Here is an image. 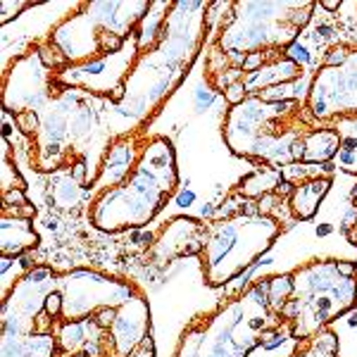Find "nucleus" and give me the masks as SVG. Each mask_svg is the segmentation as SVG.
I'll return each mask as SVG.
<instances>
[{
    "label": "nucleus",
    "mask_w": 357,
    "mask_h": 357,
    "mask_svg": "<svg viewBox=\"0 0 357 357\" xmlns=\"http://www.w3.org/2000/svg\"><path fill=\"white\" fill-rule=\"evenodd\" d=\"M317 3H229L227 17L205 48V82L229 105L262 96L303 77L289 55Z\"/></svg>",
    "instance_id": "nucleus-1"
},
{
    "label": "nucleus",
    "mask_w": 357,
    "mask_h": 357,
    "mask_svg": "<svg viewBox=\"0 0 357 357\" xmlns=\"http://www.w3.org/2000/svg\"><path fill=\"white\" fill-rule=\"evenodd\" d=\"M222 136L234 155L272 169L326 165L343 146L341 134L317 124L298 98H243L229 107Z\"/></svg>",
    "instance_id": "nucleus-2"
},
{
    "label": "nucleus",
    "mask_w": 357,
    "mask_h": 357,
    "mask_svg": "<svg viewBox=\"0 0 357 357\" xmlns=\"http://www.w3.org/2000/svg\"><path fill=\"white\" fill-rule=\"evenodd\" d=\"M279 169L260 167L236 183L215 220L205 222V238L200 250V269L212 289L227 286L245 269H250L274 241L284 234L286 222L276 210L262 207L269 193L286 186Z\"/></svg>",
    "instance_id": "nucleus-3"
},
{
    "label": "nucleus",
    "mask_w": 357,
    "mask_h": 357,
    "mask_svg": "<svg viewBox=\"0 0 357 357\" xmlns=\"http://www.w3.org/2000/svg\"><path fill=\"white\" fill-rule=\"evenodd\" d=\"M291 274L257 279L181 331L174 357H248L276 333H289L281 307L291 296Z\"/></svg>",
    "instance_id": "nucleus-4"
},
{
    "label": "nucleus",
    "mask_w": 357,
    "mask_h": 357,
    "mask_svg": "<svg viewBox=\"0 0 357 357\" xmlns=\"http://www.w3.org/2000/svg\"><path fill=\"white\" fill-rule=\"evenodd\" d=\"M210 10L212 3H172L158 41L138 53L124 82V100L119 107L126 114L151 122L162 102L181 86L207 43Z\"/></svg>",
    "instance_id": "nucleus-5"
},
{
    "label": "nucleus",
    "mask_w": 357,
    "mask_h": 357,
    "mask_svg": "<svg viewBox=\"0 0 357 357\" xmlns=\"http://www.w3.org/2000/svg\"><path fill=\"white\" fill-rule=\"evenodd\" d=\"M178 188L176 153L169 138L148 136L141 160L122 183L96 191L91 222L100 231L141 229L155 220Z\"/></svg>",
    "instance_id": "nucleus-6"
},
{
    "label": "nucleus",
    "mask_w": 357,
    "mask_h": 357,
    "mask_svg": "<svg viewBox=\"0 0 357 357\" xmlns=\"http://www.w3.org/2000/svg\"><path fill=\"white\" fill-rule=\"evenodd\" d=\"M291 274V296L281 319L293 341H307L326 331L357 305V264L350 260H310Z\"/></svg>",
    "instance_id": "nucleus-7"
},
{
    "label": "nucleus",
    "mask_w": 357,
    "mask_h": 357,
    "mask_svg": "<svg viewBox=\"0 0 357 357\" xmlns=\"http://www.w3.org/2000/svg\"><path fill=\"white\" fill-rule=\"evenodd\" d=\"M82 8L62 20L45 43L65 67L119 53L129 43L126 36H136V24L151 13V3H86Z\"/></svg>",
    "instance_id": "nucleus-8"
},
{
    "label": "nucleus",
    "mask_w": 357,
    "mask_h": 357,
    "mask_svg": "<svg viewBox=\"0 0 357 357\" xmlns=\"http://www.w3.org/2000/svg\"><path fill=\"white\" fill-rule=\"evenodd\" d=\"M305 110L319 126L357 117V48L338 45L326 53L305 96Z\"/></svg>",
    "instance_id": "nucleus-9"
},
{
    "label": "nucleus",
    "mask_w": 357,
    "mask_h": 357,
    "mask_svg": "<svg viewBox=\"0 0 357 357\" xmlns=\"http://www.w3.org/2000/svg\"><path fill=\"white\" fill-rule=\"evenodd\" d=\"M205 238V222L195 217H174L160 231L158 241L151 248V257L158 264L174 262L178 257L200 255Z\"/></svg>",
    "instance_id": "nucleus-10"
},
{
    "label": "nucleus",
    "mask_w": 357,
    "mask_h": 357,
    "mask_svg": "<svg viewBox=\"0 0 357 357\" xmlns=\"http://www.w3.org/2000/svg\"><path fill=\"white\" fill-rule=\"evenodd\" d=\"M329 188H331V174L310 176L305 181L293 183L289 193V212L293 215V220H301V222L312 220L317 210H319L321 200H324V195L329 193Z\"/></svg>",
    "instance_id": "nucleus-11"
},
{
    "label": "nucleus",
    "mask_w": 357,
    "mask_h": 357,
    "mask_svg": "<svg viewBox=\"0 0 357 357\" xmlns=\"http://www.w3.org/2000/svg\"><path fill=\"white\" fill-rule=\"evenodd\" d=\"M38 245V236L33 231L31 220L29 217H20V210L15 207L13 217L8 212H3V257H17L22 255L29 248Z\"/></svg>",
    "instance_id": "nucleus-12"
},
{
    "label": "nucleus",
    "mask_w": 357,
    "mask_h": 357,
    "mask_svg": "<svg viewBox=\"0 0 357 357\" xmlns=\"http://www.w3.org/2000/svg\"><path fill=\"white\" fill-rule=\"evenodd\" d=\"M289 357H341L338 336L331 329H326V331H321L319 336L301 341Z\"/></svg>",
    "instance_id": "nucleus-13"
},
{
    "label": "nucleus",
    "mask_w": 357,
    "mask_h": 357,
    "mask_svg": "<svg viewBox=\"0 0 357 357\" xmlns=\"http://www.w3.org/2000/svg\"><path fill=\"white\" fill-rule=\"evenodd\" d=\"M353 198H355V220L345 227V236H348V241L357 248V188H355V193H353Z\"/></svg>",
    "instance_id": "nucleus-14"
},
{
    "label": "nucleus",
    "mask_w": 357,
    "mask_h": 357,
    "mask_svg": "<svg viewBox=\"0 0 357 357\" xmlns=\"http://www.w3.org/2000/svg\"><path fill=\"white\" fill-rule=\"evenodd\" d=\"M10 8H13V3H8V0H5V3H3V24H8V22L13 20V15H10ZM26 8H31V3H17L15 5V13H20V10H26Z\"/></svg>",
    "instance_id": "nucleus-15"
},
{
    "label": "nucleus",
    "mask_w": 357,
    "mask_h": 357,
    "mask_svg": "<svg viewBox=\"0 0 357 357\" xmlns=\"http://www.w3.org/2000/svg\"><path fill=\"white\" fill-rule=\"evenodd\" d=\"M321 8H326V10H338V8H341V3H321Z\"/></svg>",
    "instance_id": "nucleus-16"
},
{
    "label": "nucleus",
    "mask_w": 357,
    "mask_h": 357,
    "mask_svg": "<svg viewBox=\"0 0 357 357\" xmlns=\"http://www.w3.org/2000/svg\"><path fill=\"white\" fill-rule=\"evenodd\" d=\"M74 357H89V355H74Z\"/></svg>",
    "instance_id": "nucleus-17"
}]
</instances>
